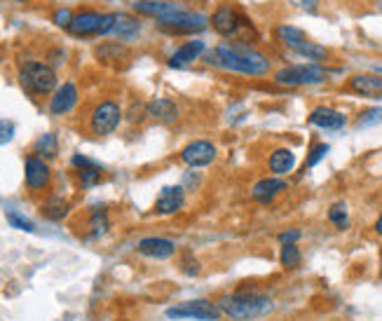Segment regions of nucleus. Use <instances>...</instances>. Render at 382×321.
Masks as SVG:
<instances>
[{"label": "nucleus", "instance_id": "393cba45", "mask_svg": "<svg viewBox=\"0 0 382 321\" xmlns=\"http://www.w3.org/2000/svg\"><path fill=\"white\" fill-rule=\"evenodd\" d=\"M68 211H71L68 199H63L59 195L45 199L43 206H40V214H43L47 221H63L68 216Z\"/></svg>", "mask_w": 382, "mask_h": 321}, {"label": "nucleus", "instance_id": "5701e85b", "mask_svg": "<svg viewBox=\"0 0 382 321\" xmlns=\"http://www.w3.org/2000/svg\"><path fill=\"white\" fill-rule=\"evenodd\" d=\"M141 33V19L134 17V14L127 12H115V26H113V33L120 43H132L134 38H139Z\"/></svg>", "mask_w": 382, "mask_h": 321}, {"label": "nucleus", "instance_id": "473e14b6", "mask_svg": "<svg viewBox=\"0 0 382 321\" xmlns=\"http://www.w3.org/2000/svg\"><path fill=\"white\" fill-rule=\"evenodd\" d=\"M382 122V108H366L356 115V125L359 127H373Z\"/></svg>", "mask_w": 382, "mask_h": 321}, {"label": "nucleus", "instance_id": "58836bf2", "mask_svg": "<svg viewBox=\"0 0 382 321\" xmlns=\"http://www.w3.org/2000/svg\"><path fill=\"white\" fill-rule=\"evenodd\" d=\"M373 232H376V235L382 239V211H380V216L376 219V223H373Z\"/></svg>", "mask_w": 382, "mask_h": 321}, {"label": "nucleus", "instance_id": "7ed1b4c3", "mask_svg": "<svg viewBox=\"0 0 382 321\" xmlns=\"http://www.w3.org/2000/svg\"><path fill=\"white\" fill-rule=\"evenodd\" d=\"M211 28L221 38L237 40L242 45H251L258 40V31L251 19L234 3H221L209 17Z\"/></svg>", "mask_w": 382, "mask_h": 321}, {"label": "nucleus", "instance_id": "f03ea898", "mask_svg": "<svg viewBox=\"0 0 382 321\" xmlns=\"http://www.w3.org/2000/svg\"><path fill=\"white\" fill-rule=\"evenodd\" d=\"M218 310L230 321H261L274 312V300L256 288H239V291L223 293L216 300Z\"/></svg>", "mask_w": 382, "mask_h": 321}, {"label": "nucleus", "instance_id": "6e6552de", "mask_svg": "<svg viewBox=\"0 0 382 321\" xmlns=\"http://www.w3.org/2000/svg\"><path fill=\"white\" fill-rule=\"evenodd\" d=\"M122 122V108L118 101L103 99L94 103V108L89 110V132L94 136H108L120 127Z\"/></svg>", "mask_w": 382, "mask_h": 321}, {"label": "nucleus", "instance_id": "9b49d317", "mask_svg": "<svg viewBox=\"0 0 382 321\" xmlns=\"http://www.w3.org/2000/svg\"><path fill=\"white\" fill-rule=\"evenodd\" d=\"M24 183H26L29 192H43L50 188V183H52L50 162L31 152V155L24 159Z\"/></svg>", "mask_w": 382, "mask_h": 321}, {"label": "nucleus", "instance_id": "4c0bfd02", "mask_svg": "<svg viewBox=\"0 0 382 321\" xmlns=\"http://www.w3.org/2000/svg\"><path fill=\"white\" fill-rule=\"evenodd\" d=\"M289 3L305 12H316V7H319V0H289Z\"/></svg>", "mask_w": 382, "mask_h": 321}, {"label": "nucleus", "instance_id": "7c9ffc66", "mask_svg": "<svg viewBox=\"0 0 382 321\" xmlns=\"http://www.w3.org/2000/svg\"><path fill=\"white\" fill-rule=\"evenodd\" d=\"M108 230V211L105 209H94L89 214V237H101Z\"/></svg>", "mask_w": 382, "mask_h": 321}, {"label": "nucleus", "instance_id": "37998d69", "mask_svg": "<svg viewBox=\"0 0 382 321\" xmlns=\"http://www.w3.org/2000/svg\"><path fill=\"white\" fill-rule=\"evenodd\" d=\"M378 73H382V66H380V68H378Z\"/></svg>", "mask_w": 382, "mask_h": 321}, {"label": "nucleus", "instance_id": "79ce46f5", "mask_svg": "<svg viewBox=\"0 0 382 321\" xmlns=\"http://www.w3.org/2000/svg\"><path fill=\"white\" fill-rule=\"evenodd\" d=\"M17 3H29V0H17Z\"/></svg>", "mask_w": 382, "mask_h": 321}, {"label": "nucleus", "instance_id": "4be33fe9", "mask_svg": "<svg viewBox=\"0 0 382 321\" xmlns=\"http://www.w3.org/2000/svg\"><path fill=\"white\" fill-rule=\"evenodd\" d=\"M265 167H267V172H270V176L284 179V176L296 169V152L291 148H272L270 155L265 159Z\"/></svg>", "mask_w": 382, "mask_h": 321}, {"label": "nucleus", "instance_id": "c9c22d12", "mask_svg": "<svg viewBox=\"0 0 382 321\" xmlns=\"http://www.w3.org/2000/svg\"><path fill=\"white\" fill-rule=\"evenodd\" d=\"M300 239H303V230H298V228L282 230L279 235H277V242H279V246H282V244H298Z\"/></svg>", "mask_w": 382, "mask_h": 321}, {"label": "nucleus", "instance_id": "412c9836", "mask_svg": "<svg viewBox=\"0 0 382 321\" xmlns=\"http://www.w3.org/2000/svg\"><path fill=\"white\" fill-rule=\"evenodd\" d=\"M202 54H205V40H185V43L178 47V50L169 57L167 66L169 68H185L195 63L197 59H202Z\"/></svg>", "mask_w": 382, "mask_h": 321}, {"label": "nucleus", "instance_id": "aec40b11", "mask_svg": "<svg viewBox=\"0 0 382 321\" xmlns=\"http://www.w3.org/2000/svg\"><path fill=\"white\" fill-rule=\"evenodd\" d=\"M307 122H310L312 127H319V130L338 132L347 125V115L340 113V110H336V108H331V106H316V108L310 110V115H307Z\"/></svg>", "mask_w": 382, "mask_h": 321}, {"label": "nucleus", "instance_id": "f8f14e48", "mask_svg": "<svg viewBox=\"0 0 382 321\" xmlns=\"http://www.w3.org/2000/svg\"><path fill=\"white\" fill-rule=\"evenodd\" d=\"M178 157L190 169H205V167H209L218 157V148L209 139H195L188 146L181 148V155Z\"/></svg>", "mask_w": 382, "mask_h": 321}, {"label": "nucleus", "instance_id": "423d86ee", "mask_svg": "<svg viewBox=\"0 0 382 321\" xmlns=\"http://www.w3.org/2000/svg\"><path fill=\"white\" fill-rule=\"evenodd\" d=\"M333 70L321 63H291L279 70H274V83L282 87H312L326 83Z\"/></svg>", "mask_w": 382, "mask_h": 321}, {"label": "nucleus", "instance_id": "b1692460", "mask_svg": "<svg viewBox=\"0 0 382 321\" xmlns=\"http://www.w3.org/2000/svg\"><path fill=\"white\" fill-rule=\"evenodd\" d=\"M148 115L153 120H158L162 125H172L181 117V110H178L176 101L167 99V96H160V99H153L148 103Z\"/></svg>", "mask_w": 382, "mask_h": 321}, {"label": "nucleus", "instance_id": "1a4fd4ad", "mask_svg": "<svg viewBox=\"0 0 382 321\" xmlns=\"http://www.w3.org/2000/svg\"><path fill=\"white\" fill-rule=\"evenodd\" d=\"M207 23H209V19L205 14L183 10V12L172 14V17H167V19H160L158 28L167 36H195V33H202V31L207 28Z\"/></svg>", "mask_w": 382, "mask_h": 321}, {"label": "nucleus", "instance_id": "39448f33", "mask_svg": "<svg viewBox=\"0 0 382 321\" xmlns=\"http://www.w3.org/2000/svg\"><path fill=\"white\" fill-rule=\"evenodd\" d=\"M19 85L24 87V92L36 96V99H43V96H52L59 87V78H56V70L52 63L45 61H24L19 66Z\"/></svg>", "mask_w": 382, "mask_h": 321}, {"label": "nucleus", "instance_id": "cd10ccee", "mask_svg": "<svg viewBox=\"0 0 382 321\" xmlns=\"http://www.w3.org/2000/svg\"><path fill=\"white\" fill-rule=\"evenodd\" d=\"M76 179L80 183V188H94L99 186L103 179V169L99 164L94 167H85V169H76Z\"/></svg>", "mask_w": 382, "mask_h": 321}, {"label": "nucleus", "instance_id": "bb28decb", "mask_svg": "<svg viewBox=\"0 0 382 321\" xmlns=\"http://www.w3.org/2000/svg\"><path fill=\"white\" fill-rule=\"evenodd\" d=\"M279 265L284 270H298L303 265V251L298 244H282L279 246Z\"/></svg>", "mask_w": 382, "mask_h": 321}, {"label": "nucleus", "instance_id": "a19ab883", "mask_svg": "<svg viewBox=\"0 0 382 321\" xmlns=\"http://www.w3.org/2000/svg\"><path fill=\"white\" fill-rule=\"evenodd\" d=\"M378 10L382 12V0H380V3H378Z\"/></svg>", "mask_w": 382, "mask_h": 321}, {"label": "nucleus", "instance_id": "4468645a", "mask_svg": "<svg viewBox=\"0 0 382 321\" xmlns=\"http://www.w3.org/2000/svg\"><path fill=\"white\" fill-rule=\"evenodd\" d=\"M78 99H80V92L76 83H63L56 87V92L50 96V103H47V110H50V115L54 117H61V115H68L73 108L78 106Z\"/></svg>", "mask_w": 382, "mask_h": 321}, {"label": "nucleus", "instance_id": "2eb2a0df", "mask_svg": "<svg viewBox=\"0 0 382 321\" xmlns=\"http://www.w3.org/2000/svg\"><path fill=\"white\" fill-rule=\"evenodd\" d=\"M94 57L99 59L103 66L122 68V66H127V63H129L132 52H129V47L125 43H120V40H105V43L96 45Z\"/></svg>", "mask_w": 382, "mask_h": 321}, {"label": "nucleus", "instance_id": "a878e982", "mask_svg": "<svg viewBox=\"0 0 382 321\" xmlns=\"http://www.w3.org/2000/svg\"><path fill=\"white\" fill-rule=\"evenodd\" d=\"M33 155L43 157V159H52L59 155V141H56V134H52V132L40 134L33 143Z\"/></svg>", "mask_w": 382, "mask_h": 321}, {"label": "nucleus", "instance_id": "ddd939ff", "mask_svg": "<svg viewBox=\"0 0 382 321\" xmlns=\"http://www.w3.org/2000/svg\"><path fill=\"white\" fill-rule=\"evenodd\" d=\"M345 92L363 99H382V73H354L347 78Z\"/></svg>", "mask_w": 382, "mask_h": 321}, {"label": "nucleus", "instance_id": "f257e3e1", "mask_svg": "<svg viewBox=\"0 0 382 321\" xmlns=\"http://www.w3.org/2000/svg\"><path fill=\"white\" fill-rule=\"evenodd\" d=\"M205 61L209 66L230 70V73L239 75H251V78H263L272 70L270 57H265L263 52H256L249 45H216L214 50L207 52Z\"/></svg>", "mask_w": 382, "mask_h": 321}, {"label": "nucleus", "instance_id": "e433bc0d", "mask_svg": "<svg viewBox=\"0 0 382 321\" xmlns=\"http://www.w3.org/2000/svg\"><path fill=\"white\" fill-rule=\"evenodd\" d=\"M14 139V122L10 120H0V146L10 143Z\"/></svg>", "mask_w": 382, "mask_h": 321}, {"label": "nucleus", "instance_id": "f704fd0d", "mask_svg": "<svg viewBox=\"0 0 382 321\" xmlns=\"http://www.w3.org/2000/svg\"><path fill=\"white\" fill-rule=\"evenodd\" d=\"M73 10L71 7H59V10H54L52 14V21H54V26H59V28H68V23L73 21Z\"/></svg>", "mask_w": 382, "mask_h": 321}, {"label": "nucleus", "instance_id": "ea45409f", "mask_svg": "<svg viewBox=\"0 0 382 321\" xmlns=\"http://www.w3.org/2000/svg\"><path fill=\"white\" fill-rule=\"evenodd\" d=\"M380 279H382V253H380Z\"/></svg>", "mask_w": 382, "mask_h": 321}, {"label": "nucleus", "instance_id": "20e7f679", "mask_svg": "<svg viewBox=\"0 0 382 321\" xmlns=\"http://www.w3.org/2000/svg\"><path fill=\"white\" fill-rule=\"evenodd\" d=\"M274 38H277L279 45H284L286 50L298 54V57L310 59V63H326L333 59L329 47L319 45L316 40L307 36L303 28L291 26V23H279V26L274 28Z\"/></svg>", "mask_w": 382, "mask_h": 321}, {"label": "nucleus", "instance_id": "9d476101", "mask_svg": "<svg viewBox=\"0 0 382 321\" xmlns=\"http://www.w3.org/2000/svg\"><path fill=\"white\" fill-rule=\"evenodd\" d=\"M167 317L174 319V321H181V319H195V321H221L223 312L218 310V305L214 300H188V302H181L176 307H169L167 310Z\"/></svg>", "mask_w": 382, "mask_h": 321}, {"label": "nucleus", "instance_id": "c85d7f7f", "mask_svg": "<svg viewBox=\"0 0 382 321\" xmlns=\"http://www.w3.org/2000/svg\"><path fill=\"white\" fill-rule=\"evenodd\" d=\"M326 219H329L331 226L338 228V230H347L349 228V214H347V206L343 202L331 204L329 211H326Z\"/></svg>", "mask_w": 382, "mask_h": 321}, {"label": "nucleus", "instance_id": "dca6fc26", "mask_svg": "<svg viewBox=\"0 0 382 321\" xmlns=\"http://www.w3.org/2000/svg\"><path fill=\"white\" fill-rule=\"evenodd\" d=\"M132 10L136 14H141V17H155L160 21L172 17L176 12H183L185 7L181 3H176V0H136Z\"/></svg>", "mask_w": 382, "mask_h": 321}, {"label": "nucleus", "instance_id": "72a5a7b5", "mask_svg": "<svg viewBox=\"0 0 382 321\" xmlns=\"http://www.w3.org/2000/svg\"><path fill=\"white\" fill-rule=\"evenodd\" d=\"M7 223H10L12 228H17V230H24V232H33L36 226H33V221H29V219H24L21 214L17 211H7Z\"/></svg>", "mask_w": 382, "mask_h": 321}, {"label": "nucleus", "instance_id": "0eeeda50", "mask_svg": "<svg viewBox=\"0 0 382 321\" xmlns=\"http://www.w3.org/2000/svg\"><path fill=\"white\" fill-rule=\"evenodd\" d=\"M113 26H115V12L101 14L94 10H83L73 17L66 31L76 38H92V36H110Z\"/></svg>", "mask_w": 382, "mask_h": 321}, {"label": "nucleus", "instance_id": "6ab92c4d", "mask_svg": "<svg viewBox=\"0 0 382 321\" xmlns=\"http://www.w3.org/2000/svg\"><path fill=\"white\" fill-rule=\"evenodd\" d=\"M136 251L145 258H153V261H167L178 251V246L174 239H167V237H143L139 244H136Z\"/></svg>", "mask_w": 382, "mask_h": 321}, {"label": "nucleus", "instance_id": "f3484780", "mask_svg": "<svg viewBox=\"0 0 382 321\" xmlns=\"http://www.w3.org/2000/svg\"><path fill=\"white\" fill-rule=\"evenodd\" d=\"M185 206V188L183 186H167L160 190V195L153 204V211L158 216H174Z\"/></svg>", "mask_w": 382, "mask_h": 321}, {"label": "nucleus", "instance_id": "2f4dec72", "mask_svg": "<svg viewBox=\"0 0 382 321\" xmlns=\"http://www.w3.org/2000/svg\"><path fill=\"white\" fill-rule=\"evenodd\" d=\"M331 150L329 143H314V146L310 148V152H307V157H305V164H303V172H310L312 167H316L321 162L324 157H326V152Z\"/></svg>", "mask_w": 382, "mask_h": 321}, {"label": "nucleus", "instance_id": "c756f323", "mask_svg": "<svg viewBox=\"0 0 382 321\" xmlns=\"http://www.w3.org/2000/svg\"><path fill=\"white\" fill-rule=\"evenodd\" d=\"M178 270H181L185 277H197L202 272V263H200L197 256L190 251V248H185V251L181 253V258H178Z\"/></svg>", "mask_w": 382, "mask_h": 321}, {"label": "nucleus", "instance_id": "a211bd4d", "mask_svg": "<svg viewBox=\"0 0 382 321\" xmlns=\"http://www.w3.org/2000/svg\"><path fill=\"white\" fill-rule=\"evenodd\" d=\"M286 190H289V183L284 179H279V176H265V179L256 181L254 186H251V197H254L258 204H270L277 197H282Z\"/></svg>", "mask_w": 382, "mask_h": 321}]
</instances>
